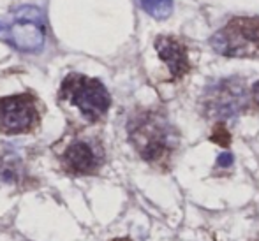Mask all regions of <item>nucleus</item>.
I'll return each mask as SVG.
<instances>
[{
    "mask_svg": "<svg viewBox=\"0 0 259 241\" xmlns=\"http://www.w3.org/2000/svg\"><path fill=\"white\" fill-rule=\"evenodd\" d=\"M60 99L78 108L89 122L101 120L111 106V97L103 83L83 74H69L62 81Z\"/></svg>",
    "mask_w": 259,
    "mask_h": 241,
    "instance_id": "f03ea898",
    "label": "nucleus"
},
{
    "mask_svg": "<svg viewBox=\"0 0 259 241\" xmlns=\"http://www.w3.org/2000/svg\"><path fill=\"white\" fill-rule=\"evenodd\" d=\"M211 48L224 57L259 55V18H235L215 32Z\"/></svg>",
    "mask_w": 259,
    "mask_h": 241,
    "instance_id": "7ed1b4c3",
    "label": "nucleus"
},
{
    "mask_svg": "<svg viewBox=\"0 0 259 241\" xmlns=\"http://www.w3.org/2000/svg\"><path fill=\"white\" fill-rule=\"evenodd\" d=\"M129 141L141 159L157 164L173 153L178 137L166 116L157 111H140L127 123Z\"/></svg>",
    "mask_w": 259,
    "mask_h": 241,
    "instance_id": "f257e3e1",
    "label": "nucleus"
},
{
    "mask_svg": "<svg viewBox=\"0 0 259 241\" xmlns=\"http://www.w3.org/2000/svg\"><path fill=\"white\" fill-rule=\"evenodd\" d=\"M103 148L99 144L92 143V141L85 139L72 141L60 155L62 167L69 174H76V176L96 174L103 166Z\"/></svg>",
    "mask_w": 259,
    "mask_h": 241,
    "instance_id": "0eeeda50",
    "label": "nucleus"
},
{
    "mask_svg": "<svg viewBox=\"0 0 259 241\" xmlns=\"http://www.w3.org/2000/svg\"><path fill=\"white\" fill-rule=\"evenodd\" d=\"M0 180L14 185L25 180L23 162L7 144H0Z\"/></svg>",
    "mask_w": 259,
    "mask_h": 241,
    "instance_id": "1a4fd4ad",
    "label": "nucleus"
},
{
    "mask_svg": "<svg viewBox=\"0 0 259 241\" xmlns=\"http://www.w3.org/2000/svg\"><path fill=\"white\" fill-rule=\"evenodd\" d=\"M141 7L155 20H166L173 11V0H140Z\"/></svg>",
    "mask_w": 259,
    "mask_h": 241,
    "instance_id": "9d476101",
    "label": "nucleus"
},
{
    "mask_svg": "<svg viewBox=\"0 0 259 241\" xmlns=\"http://www.w3.org/2000/svg\"><path fill=\"white\" fill-rule=\"evenodd\" d=\"M113 241H131L129 238H120V239H113Z\"/></svg>",
    "mask_w": 259,
    "mask_h": 241,
    "instance_id": "4468645a",
    "label": "nucleus"
},
{
    "mask_svg": "<svg viewBox=\"0 0 259 241\" xmlns=\"http://www.w3.org/2000/svg\"><path fill=\"white\" fill-rule=\"evenodd\" d=\"M211 141H215V143H219L221 146H228L231 143V136H229V132L226 130V125L222 122H219L215 125L213 134H211Z\"/></svg>",
    "mask_w": 259,
    "mask_h": 241,
    "instance_id": "9b49d317",
    "label": "nucleus"
},
{
    "mask_svg": "<svg viewBox=\"0 0 259 241\" xmlns=\"http://www.w3.org/2000/svg\"><path fill=\"white\" fill-rule=\"evenodd\" d=\"M231 164H233V155H231V153H222V155H219L217 166H221V167H229Z\"/></svg>",
    "mask_w": 259,
    "mask_h": 241,
    "instance_id": "f8f14e48",
    "label": "nucleus"
},
{
    "mask_svg": "<svg viewBox=\"0 0 259 241\" xmlns=\"http://www.w3.org/2000/svg\"><path fill=\"white\" fill-rule=\"evenodd\" d=\"M20 20L7 28V41L20 51L35 53L45 46V25L37 7H23L18 13Z\"/></svg>",
    "mask_w": 259,
    "mask_h": 241,
    "instance_id": "423d86ee",
    "label": "nucleus"
},
{
    "mask_svg": "<svg viewBox=\"0 0 259 241\" xmlns=\"http://www.w3.org/2000/svg\"><path fill=\"white\" fill-rule=\"evenodd\" d=\"M252 101H254V104L259 108V81L257 83H254V86H252Z\"/></svg>",
    "mask_w": 259,
    "mask_h": 241,
    "instance_id": "ddd939ff",
    "label": "nucleus"
},
{
    "mask_svg": "<svg viewBox=\"0 0 259 241\" xmlns=\"http://www.w3.org/2000/svg\"><path fill=\"white\" fill-rule=\"evenodd\" d=\"M39 115L37 102L30 93H18L0 99V132L23 134L37 127Z\"/></svg>",
    "mask_w": 259,
    "mask_h": 241,
    "instance_id": "39448f33",
    "label": "nucleus"
},
{
    "mask_svg": "<svg viewBox=\"0 0 259 241\" xmlns=\"http://www.w3.org/2000/svg\"><path fill=\"white\" fill-rule=\"evenodd\" d=\"M201 104L208 118H235L247 106L245 85L238 78L219 79L205 88Z\"/></svg>",
    "mask_w": 259,
    "mask_h": 241,
    "instance_id": "20e7f679",
    "label": "nucleus"
},
{
    "mask_svg": "<svg viewBox=\"0 0 259 241\" xmlns=\"http://www.w3.org/2000/svg\"><path fill=\"white\" fill-rule=\"evenodd\" d=\"M155 50L159 53L160 60L169 69L171 79H180L191 71L187 48L182 41L169 35H160L155 39Z\"/></svg>",
    "mask_w": 259,
    "mask_h": 241,
    "instance_id": "6e6552de",
    "label": "nucleus"
}]
</instances>
